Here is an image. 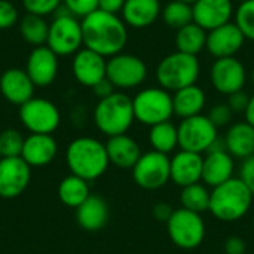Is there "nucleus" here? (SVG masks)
<instances>
[{
  "instance_id": "obj_1",
  "label": "nucleus",
  "mask_w": 254,
  "mask_h": 254,
  "mask_svg": "<svg viewBox=\"0 0 254 254\" xmlns=\"http://www.w3.org/2000/svg\"><path fill=\"white\" fill-rule=\"evenodd\" d=\"M83 46L110 58L124 51L128 42V27L119 15L94 10L82 18Z\"/></svg>"
},
{
  "instance_id": "obj_2",
  "label": "nucleus",
  "mask_w": 254,
  "mask_h": 254,
  "mask_svg": "<svg viewBox=\"0 0 254 254\" xmlns=\"http://www.w3.org/2000/svg\"><path fill=\"white\" fill-rule=\"evenodd\" d=\"M65 164L71 174L92 182L107 171L110 161L104 143L94 137H77L65 149Z\"/></svg>"
},
{
  "instance_id": "obj_3",
  "label": "nucleus",
  "mask_w": 254,
  "mask_h": 254,
  "mask_svg": "<svg viewBox=\"0 0 254 254\" xmlns=\"http://www.w3.org/2000/svg\"><path fill=\"white\" fill-rule=\"evenodd\" d=\"M253 193L240 177L213 188L208 211L214 219L223 223H235L246 217L253 205Z\"/></svg>"
},
{
  "instance_id": "obj_4",
  "label": "nucleus",
  "mask_w": 254,
  "mask_h": 254,
  "mask_svg": "<svg viewBox=\"0 0 254 254\" xmlns=\"http://www.w3.org/2000/svg\"><path fill=\"white\" fill-rule=\"evenodd\" d=\"M92 118L97 129L109 138L127 134L135 121L132 98L122 91H115L112 95L98 100Z\"/></svg>"
},
{
  "instance_id": "obj_5",
  "label": "nucleus",
  "mask_w": 254,
  "mask_h": 254,
  "mask_svg": "<svg viewBox=\"0 0 254 254\" xmlns=\"http://www.w3.org/2000/svg\"><path fill=\"white\" fill-rule=\"evenodd\" d=\"M155 76L159 86L168 92L195 85L201 76L199 58L180 51L171 52L158 63Z\"/></svg>"
},
{
  "instance_id": "obj_6",
  "label": "nucleus",
  "mask_w": 254,
  "mask_h": 254,
  "mask_svg": "<svg viewBox=\"0 0 254 254\" xmlns=\"http://www.w3.org/2000/svg\"><path fill=\"white\" fill-rule=\"evenodd\" d=\"M134 118L146 127L171 121L174 116L173 94L161 86H149L140 89L132 97Z\"/></svg>"
},
{
  "instance_id": "obj_7",
  "label": "nucleus",
  "mask_w": 254,
  "mask_h": 254,
  "mask_svg": "<svg viewBox=\"0 0 254 254\" xmlns=\"http://www.w3.org/2000/svg\"><path fill=\"white\" fill-rule=\"evenodd\" d=\"M46 46L58 57L74 55L83 48L82 22L71 15L64 6L55 12V18L49 22V33Z\"/></svg>"
},
{
  "instance_id": "obj_8",
  "label": "nucleus",
  "mask_w": 254,
  "mask_h": 254,
  "mask_svg": "<svg viewBox=\"0 0 254 254\" xmlns=\"http://www.w3.org/2000/svg\"><path fill=\"white\" fill-rule=\"evenodd\" d=\"M165 225L171 243L180 250L198 249L207 235V226L202 216L182 207L174 210Z\"/></svg>"
},
{
  "instance_id": "obj_9",
  "label": "nucleus",
  "mask_w": 254,
  "mask_h": 254,
  "mask_svg": "<svg viewBox=\"0 0 254 254\" xmlns=\"http://www.w3.org/2000/svg\"><path fill=\"white\" fill-rule=\"evenodd\" d=\"M147 65L140 57L121 52L107 60L106 77L116 89L128 91L141 86L147 79Z\"/></svg>"
},
{
  "instance_id": "obj_10",
  "label": "nucleus",
  "mask_w": 254,
  "mask_h": 254,
  "mask_svg": "<svg viewBox=\"0 0 254 254\" xmlns=\"http://www.w3.org/2000/svg\"><path fill=\"white\" fill-rule=\"evenodd\" d=\"M179 147L195 153H207L219 138V129L207 115H196L182 119L177 125Z\"/></svg>"
},
{
  "instance_id": "obj_11",
  "label": "nucleus",
  "mask_w": 254,
  "mask_h": 254,
  "mask_svg": "<svg viewBox=\"0 0 254 254\" xmlns=\"http://www.w3.org/2000/svg\"><path fill=\"white\" fill-rule=\"evenodd\" d=\"M19 121L31 134H52L61 124V113L52 101L33 97L19 106Z\"/></svg>"
},
{
  "instance_id": "obj_12",
  "label": "nucleus",
  "mask_w": 254,
  "mask_h": 254,
  "mask_svg": "<svg viewBox=\"0 0 254 254\" xmlns=\"http://www.w3.org/2000/svg\"><path fill=\"white\" fill-rule=\"evenodd\" d=\"M134 183L144 190H158L170 182V156L156 150L141 153L132 167Z\"/></svg>"
},
{
  "instance_id": "obj_13",
  "label": "nucleus",
  "mask_w": 254,
  "mask_h": 254,
  "mask_svg": "<svg viewBox=\"0 0 254 254\" xmlns=\"http://www.w3.org/2000/svg\"><path fill=\"white\" fill-rule=\"evenodd\" d=\"M249 79L247 68L237 57L217 58L210 67L211 86L222 95H231L244 89Z\"/></svg>"
},
{
  "instance_id": "obj_14",
  "label": "nucleus",
  "mask_w": 254,
  "mask_h": 254,
  "mask_svg": "<svg viewBox=\"0 0 254 254\" xmlns=\"http://www.w3.org/2000/svg\"><path fill=\"white\" fill-rule=\"evenodd\" d=\"M232 177H235V159L228 153L225 140L219 137L204 158L202 182L205 186L213 189Z\"/></svg>"
},
{
  "instance_id": "obj_15",
  "label": "nucleus",
  "mask_w": 254,
  "mask_h": 254,
  "mask_svg": "<svg viewBox=\"0 0 254 254\" xmlns=\"http://www.w3.org/2000/svg\"><path fill=\"white\" fill-rule=\"evenodd\" d=\"M31 180V167L21 158L0 159V198L13 199L24 193Z\"/></svg>"
},
{
  "instance_id": "obj_16",
  "label": "nucleus",
  "mask_w": 254,
  "mask_h": 254,
  "mask_svg": "<svg viewBox=\"0 0 254 254\" xmlns=\"http://www.w3.org/2000/svg\"><path fill=\"white\" fill-rule=\"evenodd\" d=\"M246 37L238 25L231 21L225 25H220L214 30L207 31V45L205 49L211 57L217 58H228L235 57L246 43Z\"/></svg>"
},
{
  "instance_id": "obj_17",
  "label": "nucleus",
  "mask_w": 254,
  "mask_h": 254,
  "mask_svg": "<svg viewBox=\"0 0 254 254\" xmlns=\"http://www.w3.org/2000/svg\"><path fill=\"white\" fill-rule=\"evenodd\" d=\"M106 70L107 60L85 46L73 55L71 71L77 83H80L82 86L94 88L106 77Z\"/></svg>"
},
{
  "instance_id": "obj_18",
  "label": "nucleus",
  "mask_w": 254,
  "mask_h": 254,
  "mask_svg": "<svg viewBox=\"0 0 254 254\" xmlns=\"http://www.w3.org/2000/svg\"><path fill=\"white\" fill-rule=\"evenodd\" d=\"M58 55L46 45L33 48L28 54L25 71L30 76L34 86H49L58 74Z\"/></svg>"
},
{
  "instance_id": "obj_19",
  "label": "nucleus",
  "mask_w": 254,
  "mask_h": 254,
  "mask_svg": "<svg viewBox=\"0 0 254 254\" xmlns=\"http://www.w3.org/2000/svg\"><path fill=\"white\" fill-rule=\"evenodd\" d=\"M204 156L201 153L180 149L170 158V182L179 188H186L202 180Z\"/></svg>"
},
{
  "instance_id": "obj_20",
  "label": "nucleus",
  "mask_w": 254,
  "mask_h": 254,
  "mask_svg": "<svg viewBox=\"0 0 254 254\" xmlns=\"http://www.w3.org/2000/svg\"><path fill=\"white\" fill-rule=\"evenodd\" d=\"M193 22L205 31L214 30L234 19V0H196L192 4Z\"/></svg>"
},
{
  "instance_id": "obj_21",
  "label": "nucleus",
  "mask_w": 254,
  "mask_h": 254,
  "mask_svg": "<svg viewBox=\"0 0 254 254\" xmlns=\"http://www.w3.org/2000/svg\"><path fill=\"white\" fill-rule=\"evenodd\" d=\"M34 83L25 70L12 67L0 76V92L3 98L15 106H22L34 97Z\"/></svg>"
},
{
  "instance_id": "obj_22",
  "label": "nucleus",
  "mask_w": 254,
  "mask_h": 254,
  "mask_svg": "<svg viewBox=\"0 0 254 254\" xmlns=\"http://www.w3.org/2000/svg\"><path fill=\"white\" fill-rule=\"evenodd\" d=\"M58 153V144L52 134H30L24 140L21 158L30 167H45Z\"/></svg>"
},
{
  "instance_id": "obj_23",
  "label": "nucleus",
  "mask_w": 254,
  "mask_h": 254,
  "mask_svg": "<svg viewBox=\"0 0 254 254\" xmlns=\"http://www.w3.org/2000/svg\"><path fill=\"white\" fill-rule=\"evenodd\" d=\"M162 6L159 0H127L121 18L127 27L143 30L153 25L161 16Z\"/></svg>"
},
{
  "instance_id": "obj_24",
  "label": "nucleus",
  "mask_w": 254,
  "mask_h": 254,
  "mask_svg": "<svg viewBox=\"0 0 254 254\" xmlns=\"http://www.w3.org/2000/svg\"><path fill=\"white\" fill-rule=\"evenodd\" d=\"M106 150L110 164L122 170H132L141 156L140 144L128 134L110 137L106 143Z\"/></svg>"
},
{
  "instance_id": "obj_25",
  "label": "nucleus",
  "mask_w": 254,
  "mask_h": 254,
  "mask_svg": "<svg viewBox=\"0 0 254 254\" xmlns=\"http://www.w3.org/2000/svg\"><path fill=\"white\" fill-rule=\"evenodd\" d=\"M225 147L234 159H247L254 155V127L243 122L232 124L225 137Z\"/></svg>"
},
{
  "instance_id": "obj_26",
  "label": "nucleus",
  "mask_w": 254,
  "mask_h": 254,
  "mask_svg": "<svg viewBox=\"0 0 254 254\" xmlns=\"http://www.w3.org/2000/svg\"><path fill=\"white\" fill-rule=\"evenodd\" d=\"M79 226L88 232L103 229L109 222V205L100 195H89L88 199L76 208Z\"/></svg>"
},
{
  "instance_id": "obj_27",
  "label": "nucleus",
  "mask_w": 254,
  "mask_h": 254,
  "mask_svg": "<svg viewBox=\"0 0 254 254\" xmlns=\"http://www.w3.org/2000/svg\"><path fill=\"white\" fill-rule=\"evenodd\" d=\"M205 104H207L205 91L201 86H198L196 83L173 92L174 115L179 116L180 119L202 115Z\"/></svg>"
},
{
  "instance_id": "obj_28",
  "label": "nucleus",
  "mask_w": 254,
  "mask_h": 254,
  "mask_svg": "<svg viewBox=\"0 0 254 254\" xmlns=\"http://www.w3.org/2000/svg\"><path fill=\"white\" fill-rule=\"evenodd\" d=\"M174 43L177 51L196 55L205 49L207 45V31L195 22H190L176 31Z\"/></svg>"
},
{
  "instance_id": "obj_29",
  "label": "nucleus",
  "mask_w": 254,
  "mask_h": 254,
  "mask_svg": "<svg viewBox=\"0 0 254 254\" xmlns=\"http://www.w3.org/2000/svg\"><path fill=\"white\" fill-rule=\"evenodd\" d=\"M88 183L89 182H86L82 177H77L74 174H70V176L64 177L61 180V183L58 185V198H60V201L67 207L77 208L91 195Z\"/></svg>"
},
{
  "instance_id": "obj_30",
  "label": "nucleus",
  "mask_w": 254,
  "mask_h": 254,
  "mask_svg": "<svg viewBox=\"0 0 254 254\" xmlns=\"http://www.w3.org/2000/svg\"><path fill=\"white\" fill-rule=\"evenodd\" d=\"M149 144L152 150H156L164 155L173 153L179 147V131L177 127L171 122H161L149 129Z\"/></svg>"
},
{
  "instance_id": "obj_31",
  "label": "nucleus",
  "mask_w": 254,
  "mask_h": 254,
  "mask_svg": "<svg viewBox=\"0 0 254 254\" xmlns=\"http://www.w3.org/2000/svg\"><path fill=\"white\" fill-rule=\"evenodd\" d=\"M19 33L28 45L34 48L43 46L48 42L49 22H46L43 16L27 13L19 21Z\"/></svg>"
},
{
  "instance_id": "obj_32",
  "label": "nucleus",
  "mask_w": 254,
  "mask_h": 254,
  "mask_svg": "<svg viewBox=\"0 0 254 254\" xmlns=\"http://www.w3.org/2000/svg\"><path fill=\"white\" fill-rule=\"evenodd\" d=\"M210 195H211V190H208V186H205L204 183H195V185L182 188L180 205L182 208L202 214L204 211H208L210 208Z\"/></svg>"
},
{
  "instance_id": "obj_33",
  "label": "nucleus",
  "mask_w": 254,
  "mask_h": 254,
  "mask_svg": "<svg viewBox=\"0 0 254 254\" xmlns=\"http://www.w3.org/2000/svg\"><path fill=\"white\" fill-rule=\"evenodd\" d=\"M161 18L167 27L179 30V28L193 22L192 4H188V3H183L179 0H170L165 6H162Z\"/></svg>"
},
{
  "instance_id": "obj_34",
  "label": "nucleus",
  "mask_w": 254,
  "mask_h": 254,
  "mask_svg": "<svg viewBox=\"0 0 254 254\" xmlns=\"http://www.w3.org/2000/svg\"><path fill=\"white\" fill-rule=\"evenodd\" d=\"M234 22L247 40L254 42V0H247L235 7Z\"/></svg>"
},
{
  "instance_id": "obj_35",
  "label": "nucleus",
  "mask_w": 254,
  "mask_h": 254,
  "mask_svg": "<svg viewBox=\"0 0 254 254\" xmlns=\"http://www.w3.org/2000/svg\"><path fill=\"white\" fill-rule=\"evenodd\" d=\"M24 137L18 129L9 128L0 132V147H1V158H13L21 156L22 146H24Z\"/></svg>"
},
{
  "instance_id": "obj_36",
  "label": "nucleus",
  "mask_w": 254,
  "mask_h": 254,
  "mask_svg": "<svg viewBox=\"0 0 254 254\" xmlns=\"http://www.w3.org/2000/svg\"><path fill=\"white\" fill-rule=\"evenodd\" d=\"M22 6L27 13L45 18L55 13L63 6V0H22Z\"/></svg>"
},
{
  "instance_id": "obj_37",
  "label": "nucleus",
  "mask_w": 254,
  "mask_h": 254,
  "mask_svg": "<svg viewBox=\"0 0 254 254\" xmlns=\"http://www.w3.org/2000/svg\"><path fill=\"white\" fill-rule=\"evenodd\" d=\"M63 6L76 18H85L98 9V0H63Z\"/></svg>"
},
{
  "instance_id": "obj_38",
  "label": "nucleus",
  "mask_w": 254,
  "mask_h": 254,
  "mask_svg": "<svg viewBox=\"0 0 254 254\" xmlns=\"http://www.w3.org/2000/svg\"><path fill=\"white\" fill-rule=\"evenodd\" d=\"M208 119L213 122V125L219 129V128H223V127H228L232 121V110L229 109V106L226 103H219V104H214L210 110H208Z\"/></svg>"
},
{
  "instance_id": "obj_39",
  "label": "nucleus",
  "mask_w": 254,
  "mask_h": 254,
  "mask_svg": "<svg viewBox=\"0 0 254 254\" xmlns=\"http://www.w3.org/2000/svg\"><path fill=\"white\" fill-rule=\"evenodd\" d=\"M19 19L18 9L9 0H0V30L13 27Z\"/></svg>"
},
{
  "instance_id": "obj_40",
  "label": "nucleus",
  "mask_w": 254,
  "mask_h": 254,
  "mask_svg": "<svg viewBox=\"0 0 254 254\" xmlns=\"http://www.w3.org/2000/svg\"><path fill=\"white\" fill-rule=\"evenodd\" d=\"M249 101H250V95L244 89H241V91H237V92L228 95L226 104L229 106L232 113H244L249 106Z\"/></svg>"
},
{
  "instance_id": "obj_41",
  "label": "nucleus",
  "mask_w": 254,
  "mask_h": 254,
  "mask_svg": "<svg viewBox=\"0 0 254 254\" xmlns=\"http://www.w3.org/2000/svg\"><path fill=\"white\" fill-rule=\"evenodd\" d=\"M238 177L246 183V186L250 189V192L254 196V155L243 161V164L240 167V176Z\"/></svg>"
},
{
  "instance_id": "obj_42",
  "label": "nucleus",
  "mask_w": 254,
  "mask_h": 254,
  "mask_svg": "<svg viewBox=\"0 0 254 254\" xmlns=\"http://www.w3.org/2000/svg\"><path fill=\"white\" fill-rule=\"evenodd\" d=\"M246 250H247V244L244 238L237 237V235L226 238L225 241V253L226 254H246Z\"/></svg>"
},
{
  "instance_id": "obj_43",
  "label": "nucleus",
  "mask_w": 254,
  "mask_h": 254,
  "mask_svg": "<svg viewBox=\"0 0 254 254\" xmlns=\"http://www.w3.org/2000/svg\"><path fill=\"white\" fill-rule=\"evenodd\" d=\"M173 213H174V208L168 202H156L152 210L153 219L156 222H162V223H167Z\"/></svg>"
},
{
  "instance_id": "obj_44",
  "label": "nucleus",
  "mask_w": 254,
  "mask_h": 254,
  "mask_svg": "<svg viewBox=\"0 0 254 254\" xmlns=\"http://www.w3.org/2000/svg\"><path fill=\"white\" fill-rule=\"evenodd\" d=\"M125 1L127 0H98V9L109 13L119 15L124 9Z\"/></svg>"
},
{
  "instance_id": "obj_45",
  "label": "nucleus",
  "mask_w": 254,
  "mask_h": 254,
  "mask_svg": "<svg viewBox=\"0 0 254 254\" xmlns=\"http://www.w3.org/2000/svg\"><path fill=\"white\" fill-rule=\"evenodd\" d=\"M115 86L112 85V82L107 79V77H104L101 82H98L94 88H92V91H94V94L98 97V100H101V98H106V97H109V95H112L113 92H115Z\"/></svg>"
},
{
  "instance_id": "obj_46",
  "label": "nucleus",
  "mask_w": 254,
  "mask_h": 254,
  "mask_svg": "<svg viewBox=\"0 0 254 254\" xmlns=\"http://www.w3.org/2000/svg\"><path fill=\"white\" fill-rule=\"evenodd\" d=\"M244 118H246L247 124L254 127V94L250 95V101H249V106H247V109L244 112Z\"/></svg>"
},
{
  "instance_id": "obj_47",
  "label": "nucleus",
  "mask_w": 254,
  "mask_h": 254,
  "mask_svg": "<svg viewBox=\"0 0 254 254\" xmlns=\"http://www.w3.org/2000/svg\"><path fill=\"white\" fill-rule=\"evenodd\" d=\"M250 80H252V85H253L254 88V67L253 70H252V73H250Z\"/></svg>"
},
{
  "instance_id": "obj_48",
  "label": "nucleus",
  "mask_w": 254,
  "mask_h": 254,
  "mask_svg": "<svg viewBox=\"0 0 254 254\" xmlns=\"http://www.w3.org/2000/svg\"><path fill=\"white\" fill-rule=\"evenodd\" d=\"M179 1H183V3H188V4H193L196 0H179Z\"/></svg>"
},
{
  "instance_id": "obj_49",
  "label": "nucleus",
  "mask_w": 254,
  "mask_h": 254,
  "mask_svg": "<svg viewBox=\"0 0 254 254\" xmlns=\"http://www.w3.org/2000/svg\"><path fill=\"white\" fill-rule=\"evenodd\" d=\"M235 1H237V3L240 4V3H244V1H247V0H234V3H235Z\"/></svg>"
},
{
  "instance_id": "obj_50",
  "label": "nucleus",
  "mask_w": 254,
  "mask_h": 254,
  "mask_svg": "<svg viewBox=\"0 0 254 254\" xmlns=\"http://www.w3.org/2000/svg\"><path fill=\"white\" fill-rule=\"evenodd\" d=\"M0 159H1V147H0Z\"/></svg>"
},
{
  "instance_id": "obj_51",
  "label": "nucleus",
  "mask_w": 254,
  "mask_h": 254,
  "mask_svg": "<svg viewBox=\"0 0 254 254\" xmlns=\"http://www.w3.org/2000/svg\"><path fill=\"white\" fill-rule=\"evenodd\" d=\"M253 229H254V217H253Z\"/></svg>"
}]
</instances>
